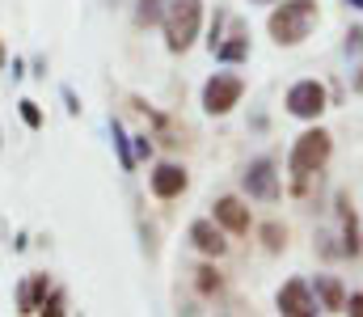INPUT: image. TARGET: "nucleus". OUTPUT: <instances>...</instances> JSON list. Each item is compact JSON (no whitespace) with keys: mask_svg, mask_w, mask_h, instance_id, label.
<instances>
[{"mask_svg":"<svg viewBox=\"0 0 363 317\" xmlns=\"http://www.w3.org/2000/svg\"><path fill=\"white\" fill-rule=\"evenodd\" d=\"M199 17H203V4L199 0H169L165 4V38H169V51H186L199 34Z\"/></svg>","mask_w":363,"mask_h":317,"instance_id":"2","label":"nucleus"},{"mask_svg":"<svg viewBox=\"0 0 363 317\" xmlns=\"http://www.w3.org/2000/svg\"><path fill=\"white\" fill-rule=\"evenodd\" d=\"M287 110H291L296 118H317V114L325 110V89H321L317 81L291 85V89H287Z\"/></svg>","mask_w":363,"mask_h":317,"instance_id":"5","label":"nucleus"},{"mask_svg":"<svg viewBox=\"0 0 363 317\" xmlns=\"http://www.w3.org/2000/svg\"><path fill=\"white\" fill-rule=\"evenodd\" d=\"M317 292L325 301V309H347V296H342V284L330 279V275H317Z\"/></svg>","mask_w":363,"mask_h":317,"instance_id":"11","label":"nucleus"},{"mask_svg":"<svg viewBox=\"0 0 363 317\" xmlns=\"http://www.w3.org/2000/svg\"><path fill=\"white\" fill-rule=\"evenodd\" d=\"M186 182H190V178H186L182 165H157V169H152V195H157V199H174V195H182Z\"/></svg>","mask_w":363,"mask_h":317,"instance_id":"8","label":"nucleus"},{"mask_svg":"<svg viewBox=\"0 0 363 317\" xmlns=\"http://www.w3.org/2000/svg\"><path fill=\"white\" fill-rule=\"evenodd\" d=\"M110 131H114V144H118V152H123V169H131V165H135V157L127 152V135H123V127H118V123H110Z\"/></svg>","mask_w":363,"mask_h":317,"instance_id":"14","label":"nucleus"},{"mask_svg":"<svg viewBox=\"0 0 363 317\" xmlns=\"http://www.w3.org/2000/svg\"><path fill=\"white\" fill-rule=\"evenodd\" d=\"M21 118H26L30 127H43V114H38V106L34 102H21Z\"/></svg>","mask_w":363,"mask_h":317,"instance_id":"17","label":"nucleus"},{"mask_svg":"<svg viewBox=\"0 0 363 317\" xmlns=\"http://www.w3.org/2000/svg\"><path fill=\"white\" fill-rule=\"evenodd\" d=\"M279 313H287V317H313V313H317V305H313V296H308V284H304V279L283 284V292H279Z\"/></svg>","mask_w":363,"mask_h":317,"instance_id":"6","label":"nucleus"},{"mask_svg":"<svg viewBox=\"0 0 363 317\" xmlns=\"http://www.w3.org/2000/svg\"><path fill=\"white\" fill-rule=\"evenodd\" d=\"M330 161V131H304L300 140H296V148H291V157H287V169L296 174V178H308V174H317L321 165Z\"/></svg>","mask_w":363,"mask_h":317,"instance_id":"3","label":"nucleus"},{"mask_svg":"<svg viewBox=\"0 0 363 317\" xmlns=\"http://www.w3.org/2000/svg\"><path fill=\"white\" fill-rule=\"evenodd\" d=\"M347 47H355V51H363V30H351V43Z\"/></svg>","mask_w":363,"mask_h":317,"instance_id":"20","label":"nucleus"},{"mask_svg":"<svg viewBox=\"0 0 363 317\" xmlns=\"http://www.w3.org/2000/svg\"><path fill=\"white\" fill-rule=\"evenodd\" d=\"M190 241H194V245H199L203 254H216V258H220V254L228 250L224 233H220V228H216L211 220H194V224H190Z\"/></svg>","mask_w":363,"mask_h":317,"instance_id":"9","label":"nucleus"},{"mask_svg":"<svg viewBox=\"0 0 363 317\" xmlns=\"http://www.w3.org/2000/svg\"><path fill=\"white\" fill-rule=\"evenodd\" d=\"M199 292H207V296H211V292H220V275H216L211 267H203V271H199Z\"/></svg>","mask_w":363,"mask_h":317,"instance_id":"15","label":"nucleus"},{"mask_svg":"<svg viewBox=\"0 0 363 317\" xmlns=\"http://www.w3.org/2000/svg\"><path fill=\"white\" fill-rule=\"evenodd\" d=\"M262 237H267V250H283V228L279 224H267Z\"/></svg>","mask_w":363,"mask_h":317,"instance_id":"16","label":"nucleus"},{"mask_svg":"<svg viewBox=\"0 0 363 317\" xmlns=\"http://www.w3.org/2000/svg\"><path fill=\"white\" fill-rule=\"evenodd\" d=\"M241 94H245V81H241V77L216 72V77L203 85V110H207V114H228L233 106L241 102Z\"/></svg>","mask_w":363,"mask_h":317,"instance_id":"4","label":"nucleus"},{"mask_svg":"<svg viewBox=\"0 0 363 317\" xmlns=\"http://www.w3.org/2000/svg\"><path fill=\"white\" fill-rule=\"evenodd\" d=\"M355 89H359V94H363V72H359V77H355Z\"/></svg>","mask_w":363,"mask_h":317,"instance_id":"21","label":"nucleus"},{"mask_svg":"<svg viewBox=\"0 0 363 317\" xmlns=\"http://www.w3.org/2000/svg\"><path fill=\"white\" fill-rule=\"evenodd\" d=\"M216 220L228 228V233H250V211L241 208V199H216Z\"/></svg>","mask_w":363,"mask_h":317,"instance_id":"10","label":"nucleus"},{"mask_svg":"<svg viewBox=\"0 0 363 317\" xmlns=\"http://www.w3.org/2000/svg\"><path fill=\"white\" fill-rule=\"evenodd\" d=\"M38 313H64V296H51V301H43V309H38Z\"/></svg>","mask_w":363,"mask_h":317,"instance_id":"18","label":"nucleus"},{"mask_svg":"<svg viewBox=\"0 0 363 317\" xmlns=\"http://www.w3.org/2000/svg\"><path fill=\"white\" fill-rule=\"evenodd\" d=\"M165 4H169V0H140V9H135V21H140V26H152V21H161V17H165Z\"/></svg>","mask_w":363,"mask_h":317,"instance_id":"12","label":"nucleus"},{"mask_svg":"<svg viewBox=\"0 0 363 317\" xmlns=\"http://www.w3.org/2000/svg\"><path fill=\"white\" fill-rule=\"evenodd\" d=\"M216 55H220V60H241V55H245V38H237V43H220Z\"/></svg>","mask_w":363,"mask_h":317,"instance_id":"13","label":"nucleus"},{"mask_svg":"<svg viewBox=\"0 0 363 317\" xmlns=\"http://www.w3.org/2000/svg\"><path fill=\"white\" fill-rule=\"evenodd\" d=\"M347 313L363 317V296H351V301H347Z\"/></svg>","mask_w":363,"mask_h":317,"instance_id":"19","label":"nucleus"},{"mask_svg":"<svg viewBox=\"0 0 363 317\" xmlns=\"http://www.w3.org/2000/svg\"><path fill=\"white\" fill-rule=\"evenodd\" d=\"M313 21H317V0H283L271 13V38L279 47H296L308 38Z\"/></svg>","mask_w":363,"mask_h":317,"instance_id":"1","label":"nucleus"},{"mask_svg":"<svg viewBox=\"0 0 363 317\" xmlns=\"http://www.w3.org/2000/svg\"><path fill=\"white\" fill-rule=\"evenodd\" d=\"M245 191H250L254 199H274V195H279V178H274L271 161H254V165L245 169Z\"/></svg>","mask_w":363,"mask_h":317,"instance_id":"7","label":"nucleus"},{"mask_svg":"<svg viewBox=\"0 0 363 317\" xmlns=\"http://www.w3.org/2000/svg\"><path fill=\"white\" fill-rule=\"evenodd\" d=\"M0 64H4V47H0Z\"/></svg>","mask_w":363,"mask_h":317,"instance_id":"22","label":"nucleus"}]
</instances>
